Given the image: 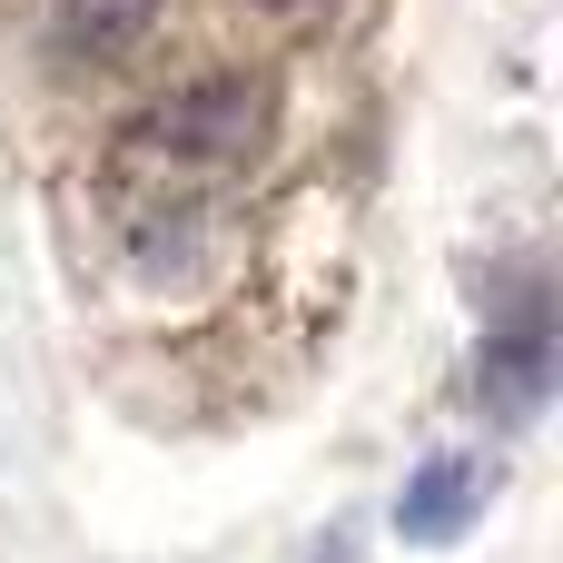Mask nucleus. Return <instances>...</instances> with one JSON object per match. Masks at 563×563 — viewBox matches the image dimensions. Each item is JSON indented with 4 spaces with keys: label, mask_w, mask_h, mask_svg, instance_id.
I'll return each instance as SVG.
<instances>
[{
    "label": "nucleus",
    "mask_w": 563,
    "mask_h": 563,
    "mask_svg": "<svg viewBox=\"0 0 563 563\" xmlns=\"http://www.w3.org/2000/svg\"><path fill=\"white\" fill-rule=\"evenodd\" d=\"M257 148H267V99H257V79H238V69L178 79L168 99H148V109L99 148V218H109V238H119L148 277L188 267V257L218 238L228 198L247 188Z\"/></svg>",
    "instance_id": "1"
},
{
    "label": "nucleus",
    "mask_w": 563,
    "mask_h": 563,
    "mask_svg": "<svg viewBox=\"0 0 563 563\" xmlns=\"http://www.w3.org/2000/svg\"><path fill=\"white\" fill-rule=\"evenodd\" d=\"M554 396V307H544V277L515 267V297L505 317L485 327V366H475V406L495 426H534Z\"/></svg>",
    "instance_id": "2"
},
{
    "label": "nucleus",
    "mask_w": 563,
    "mask_h": 563,
    "mask_svg": "<svg viewBox=\"0 0 563 563\" xmlns=\"http://www.w3.org/2000/svg\"><path fill=\"white\" fill-rule=\"evenodd\" d=\"M475 505H485V475H475L465 455H435V465L406 485V505H396V534H406V544H455Z\"/></svg>",
    "instance_id": "3"
},
{
    "label": "nucleus",
    "mask_w": 563,
    "mask_h": 563,
    "mask_svg": "<svg viewBox=\"0 0 563 563\" xmlns=\"http://www.w3.org/2000/svg\"><path fill=\"white\" fill-rule=\"evenodd\" d=\"M168 0H59V49L69 59H129L158 30Z\"/></svg>",
    "instance_id": "4"
},
{
    "label": "nucleus",
    "mask_w": 563,
    "mask_h": 563,
    "mask_svg": "<svg viewBox=\"0 0 563 563\" xmlns=\"http://www.w3.org/2000/svg\"><path fill=\"white\" fill-rule=\"evenodd\" d=\"M257 10H307V0H257Z\"/></svg>",
    "instance_id": "5"
}]
</instances>
